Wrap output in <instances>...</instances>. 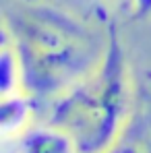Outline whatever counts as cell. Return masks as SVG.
Instances as JSON below:
<instances>
[{"instance_id": "obj_1", "label": "cell", "mask_w": 151, "mask_h": 153, "mask_svg": "<svg viewBox=\"0 0 151 153\" xmlns=\"http://www.w3.org/2000/svg\"><path fill=\"white\" fill-rule=\"evenodd\" d=\"M4 27L17 48L23 87L31 95H58L101 58L103 48L89 27L52 4H25Z\"/></svg>"}, {"instance_id": "obj_2", "label": "cell", "mask_w": 151, "mask_h": 153, "mask_svg": "<svg viewBox=\"0 0 151 153\" xmlns=\"http://www.w3.org/2000/svg\"><path fill=\"white\" fill-rule=\"evenodd\" d=\"M130 108L132 79L124 48L112 31L97 64L54 95L48 122L73 139L77 153H106L120 143Z\"/></svg>"}, {"instance_id": "obj_3", "label": "cell", "mask_w": 151, "mask_h": 153, "mask_svg": "<svg viewBox=\"0 0 151 153\" xmlns=\"http://www.w3.org/2000/svg\"><path fill=\"white\" fill-rule=\"evenodd\" d=\"M10 153H77V147L62 128L46 122L31 124L15 137Z\"/></svg>"}, {"instance_id": "obj_4", "label": "cell", "mask_w": 151, "mask_h": 153, "mask_svg": "<svg viewBox=\"0 0 151 153\" xmlns=\"http://www.w3.org/2000/svg\"><path fill=\"white\" fill-rule=\"evenodd\" d=\"M33 95L29 91H17L0 97V132L2 139H15L31 126Z\"/></svg>"}, {"instance_id": "obj_5", "label": "cell", "mask_w": 151, "mask_h": 153, "mask_svg": "<svg viewBox=\"0 0 151 153\" xmlns=\"http://www.w3.org/2000/svg\"><path fill=\"white\" fill-rule=\"evenodd\" d=\"M25 91L23 87V68L17 48L8 35V29L2 25V48H0V97Z\"/></svg>"}, {"instance_id": "obj_6", "label": "cell", "mask_w": 151, "mask_h": 153, "mask_svg": "<svg viewBox=\"0 0 151 153\" xmlns=\"http://www.w3.org/2000/svg\"><path fill=\"white\" fill-rule=\"evenodd\" d=\"M106 153H145L139 145H132V143H116L110 151Z\"/></svg>"}]
</instances>
